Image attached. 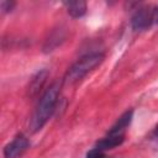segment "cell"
<instances>
[{"mask_svg":"<svg viewBox=\"0 0 158 158\" xmlns=\"http://www.w3.org/2000/svg\"><path fill=\"white\" fill-rule=\"evenodd\" d=\"M123 139H125V135H115V133L107 132V135L96 143V148L105 152L107 149H111L114 147L120 146L123 142Z\"/></svg>","mask_w":158,"mask_h":158,"instance_id":"cell-5","label":"cell"},{"mask_svg":"<svg viewBox=\"0 0 158 158\" xmlns=\"http://www.w3.org/2000/svg\"><path fill=\"white\" fill-rule=\"evenodd\" d=\"M104 60V54L101 53H90L80 59H78L67 72L64 83L65 84H74L83 79L89 72H91L94 68H96L101 62Z\"/></svg>","mask_w":158,"mask_h":158,"instance_id":"cell-2","label":"cell"},{"mask_svg":"<svg viewBox=\"0 0 158 158\" xmlns=\"http://www.w3.org/2000/svg\"><path fill=\"white\" fill-rule=\"evenodd\" d=\"M132 116H133V111L130 110V111H126L117 121L116 123L111 127V130L109 131L110 133H115V135H125V131L126 128L130 126L131 121H132Z\"/></svg>","mask_w":158,"mask_h":158,"instance_id":"cell-6","label":"cell"},{"mask_svg":"<svg viewBox=\"0 0 158 158\" xmlns=\"http://www.w3.org/2000/svg\"><path fill=\"white\" fill-rule=\"evenodd\" d=\"M154 133H156V136H158V126L156 127V130H154Z\"/></svg>","mask_w":158,"mask_h":158,"instance_id":"cell-10","label":"cell"},{"mask_svg":"<svg viewBox=\"0 0 158 158\" xmlns=\"http://www.w3.org/2000/svg\"><path fill=\"white\" fill-rule=\"evenodd\" d=\"M152 23H154V9L151 7L138 9L132 17V28L135 31L147 30Z\"/></svg>","mask_w":158,"mask_h":158,"instance_id":"cell-3","label":"cell"},{"mask_svg":"<svg viewBox=\"0 0 158 158\" xmlns=\"http://www.w3.org/2000/svg\"><path fill=\"white\" fill-rule=\"evenodd\" d=\"M58 94H59V86L58 84H53L46 90V93L40 99L38 105L35 110V114L30 123L31 130L33 132L41 130L46 125V122L49 120V117L52 116L57 100H58Z\"/></svg>","mask_w":158,"mask_h":158,"instance_id":"cell-1","label":"cell"},{"mask_svg":"<svg viewBox=\"0 0 158 158\" xmlns=\"http://www.w3.org/2000/svg\"><path fill=\"white\" fill-rule=\"evenodd\" d=\"M154 22H158V6L154 7Z\"/></svg>","mask_w":158,"mask_h":158,"instance_id":"cell-9","label":"cell"},{"mask_svg":"<svg viewBox=\"0 0 158 158\" xmlns=\"http://www.w3.org/2000/svg\"><path fill=\"white\" fill-rule=\"evenodd\" d=\"M30 142L23 135L16 136L10 143H7L4 148L5 158H20L28 148Z\"/></svg>","mask_w":158,"mask_h":158,"instance_id":"cell-4","label":"cell"},{"mask_svg":"<svg viewBox=\"0 0 158 158\" xmlns=\"http://www.w3.org/2000/svg\"><path fill=\"white\" fill-rule=\"evenodd\" d=\"M15 5V2L12 1H1V10L2 11H9L12 9V6Z\"/></svg>","mask_w":158,"mask_h":158,"instance_id":"cell-8","label":"cell"},{"mask_svg":"<svg viewBox=\"0 0 158 158\" xmlns=\"http://www.w3.org/2000/svg\"><path fill=\"white\" fill-rule=\"evenodd\" d=\"M64 6H65L68 14L72 17H74V19L81 17L86 12V2L85 1H81V0L67 1V2H64Z\"/></svg>","mask_w":158,"mask_h":158,"instance_id":"cell-7","label":"cell"}]
</instances>
